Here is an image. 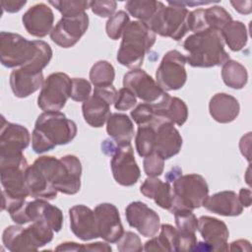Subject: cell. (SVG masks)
I'll list each match as a JSON object with an SVG mask.
<instances>
[{
    "mask_svg": "<svg viewBox=\"0 0 252 252\" xmlns=\"http://www.w3.org/2000/svg\"><path fill=\"white\" fill-rule=\"evenodd\" d=\"M76 123L60 111H47L38 115L32 133V148L36 154L67 145L77 135Z\"/></svg>",
    "mask_w": 252,
    "mask_h": 252,
    "instance_id": "1",
    "label": "cell"
},
{
    "mask_svg": "<svg viewBox=\"0 0 252 252\" xmlns=\"http://www.w3.org/2000/svg\"><path fill=\"white\" fill-rule=\"evenodd\" d=\"M187 52L186 63L192 67L211 68L222 66L229 60L224 50V41L220 32L206 30L190 34L183 42Z\"/></svg>",
    "mask_w": 252,
    "mask_h": 252,
    "instance_id": "2",
    "label": "cell"
},
{
    "mask_svg": "<svg viewBox=\"0 0 252 252\" xmlns=\"http://www.w3.org/2000/svg\"><path fill=\"white\" fill-rule=\"evenodd\" d=\"M29 163L24 154L0 158V180L2 190V210L11 209L26 202L30 196L26 185V170Z\"/></svg>",
    "mask_w": 252,
    "mask_h": 252,
    "instance_id": "3",
    "label": "cell"
},
{
    "mask_svg": "<svg viewBox=\"0 0 252 252\" xmlns=\"http://www.w3.org/2000/svg\"><path fill=\"white\" fill-rule=\"evenodd\" d=\"M156 33L143 22L133 21L128 24L123 34L116 59L129 69H140L145 55L153 47Z\"/></svg>",
    "mask_w": 252,
    "mask_h": 252,
    "instance_id": "4",
    "label": "cell"
},
{
    "mask_svg": "<svg viewBox=\"0 0 252 252\" xmlns=\"http://www.w3.org/2000/svg\"><path fill=\"white\" fill-rule=\"evenodd\" d=\"M53 234L54 230L46 223L33 221L28 227L21 224L7 226L2 233V242L9 251H36L49 243Z\"/></svg>",
    "mask_w": 252,
    "mask_h": 252,
    "instance_id": "5",
    "label": "cell"
},
{
    "mask_svg": "<svg viewBox=\"0 0 252 252\" xmlns=\"http://www.w3.org/2000/svg\"><path fill=\"white\" fill-rule=\"evenodd\" d=\"M101 151L111 157L110 167L114 180L122 186H133L141 176V170L134 157L130 144L117 145L113 140L106 139L101 144Z\"/></svg>",
    "mask_w": 252,
    "mask_h": 252,
    "instance_id": "6",
    "label": "cell"
},
{
    "mask_svg": "<svg viewBox=\"0 0 252 252\" xmlns=\"http://www.w3.org/2000/svg\"><path fill=\"white\" fill-rule=\"evenodd\" d=\"M43 40H29L21 34L1 32L0 60L6 68L17 69L35 59Z\"/></svg>",
    "mask_w": 252,
    "mask_h": 252,
    "instance_id": "7",
    "label": "cell"
},
{
    "mask_svg": "<svg viewBox=\"0 0 252 252\" xmlns=\"http://www.w3.org/2000/svg\"><path fill=\"white\" fill-rule=\"evenodd\" d=\"M173 203L170 210H195L203 206L209 196V186L206 179L197 173L180 174L171 183Z\"/></svg>",
    "mask_w": 252,
    "mask_h": 252,
    "instance_id": "8",
    "label": "cell"
},
{
    "mask_svg": "<svg viewBox=\"0 0 252 252\" xmlns=\"http://www.w3.org/2000/svg\"><path fill=\"white\" fill-rule=\"evenodd\" d=\"M188 15L189 11L185 7L170 3H168V6H164L162 3L146 25L156 34L180 40L189 32L187 24Z\"/></svg>",
    "mask_w": 252,
    "mask_h": 252,
    "instance_id": "9",
    "label": "cell"
},
{
    "mask_svg": "<svg viewBox=\"0 0 252 252\" xmlns=\"http://www.w3.org/2000/svg\"><path fill=\"white\" fill-rule=\"evenodd\" d=\"M8 213L12 220L21 225L31 221H41L50 226L54 232L60 231L63 225L62 211L56 206L49 204L44 199H34L31 202H24Z\"/></svg>",
    "mask_w": 252,
    "mask_h": 252,
    "instance_id": "10",
    "label": "cell"
},
{
    "mask_svg": "<svg viewBox=\"0 0 252 252\" xmlns=\"http://www.w3.org/2000/svg\"><path fill=\"white\" fill-rule=\"evenodd\" d=\"M72 79L63 72H55L47 76L37 97V105L43 110H61L71 94Z\"/></svg>",
    "mask_w": 252,
    "mask_h": 252,
    "instance_id": "11",
    "label": "cell"
},
{
    "mask_svg": "<svg viewBox=\"0 0 252 252\" xmlns=\"http://www.w3.org/2000/svg\"><path fill=\"white\" fill-rule=\"evenodd\" d=\"M117 91L112 85L94 87L93 94L82 104L85 121L94 128L102 127L111 114L110 105L114 103Z\"/></svg>",
    "mask_w": 252,
    "mask_h": 252,
    "instance_id": "12",
    "label": "cell"
},
{
    "mask_svg": "<svg viewBox=\"0 0 252 252\" xmlns=\"http://www.w3.org/2000/svg\"><path fill=\"white\" fill-rule=\"evenodd\" d=\"M186 58L178 50L167 51L156 72V82L164 91L181 89L187 80Z\"/></svg>",
    "mask_w": 252,
    "mask_h": 252,
    "instance_id": "13",
    "label": "cell"
},
{
    "mask_svg": "<svg viewBox=\"0 0 252 252\" xmlns=\"http://www.w3.org/2000/svg\"><path fill=\"white\" fill-rule=\"evenodd\" d=\"M89 28L87 13L76 17H62L50 32L51 40L63 48L74 46Z\"/></svg>",
    "mask_w": 252,
    "mask_h": 252,
    "instance_id": "14",
    "label": "cell"
},
{
    "mask_svg": "<svg viewBox=\"0 0 252 252\" xmlns=\"http://www.w3.org/2000/svg\"><path fill=\"white\" fill-rule=\"evenodd\" d=\"M31 142L29 130L21 124L8 122L1 118L0 130V158L19 156L28 148Z\"/></svg>",
    "mask_w": 252,
    "mask_h": 252,
    "instance_id": "15",
    "label": "cell"
},
{
    "mask_svg": "<svg viewBox=\"0 0 252 252\" xmlns=\"http://www.w3.org/2000/svg\"><path fill=\"white\" fill-rule=\"evenodd\" d=\"M125 217L128 224L145 237L156 236L160 228L159 216L143 202H131L125 209Z\"/></svg>",
    "mask_w": 252,
    "mask_h": 252,
    "instance_id": "16",
    "label": "cell"
},
{
    "mask_svg": "<svg viewBox=\"0 0 252 252\" xmlns=\"http://www.w3.org/2000/svg\"><path fill=\"white\" fill-rule=\"evenodd\" d=\"M123 87L130 90L134 95L145 102L158 101L166 92L144 70L133 69L123 77Z\"/></svg>",
    "mask_w": 252,
    "mask_h": 252,
    "instance_id": "17",
    "label": "cell"
},
{
    "mask_svg": "<svg viewBox=\"0 0 252 252\" xmlns=\"http://www.w3.org/2000/svg\"><path fill=\"white\" fill-rule=\"evenodd\" d=\"M152 122L156 130L155 152L164 160L176 156L182 147V137L174 124L157 116Z\"/></svg>",
    "mask_w": 252,
    "mask_h": 252,
    "instance_id": "18",
    "label": "cell"
},
{
    "mask_svg": "<svg viewBox=\"0 0 252 252\" xmlns=\"http://www.w3.org/2000/svg\"><path fill=\"white\" fill-rule=\"evenodd\" d=\"M94 211L97 220L99 237L108 243H116L124 232L118 209L113 204L101 203Z\"/></svg>",
    "mask_w": 252,
    "mask_h": 252,
    "instance_id": "19",
    "label": "cell"
},
{
    "mask_svg": "<svg viewBox=\"0 0 252 252\" xmlns=\"http://www.w3.org/2000/svg\"><path fill=\"white\" fill-rule=\"evenodd\" d=\"M70 227L81 240L89 241L99 237L97 220L94 210L85 205H76L69 210Z\"/></svg>",
    "mask_w": 252,
    "mask_h": 252,
    "instance_id": "20",
    "label": "cell"
},
{
    "mask_svg": "<svg viewBox=\"0 0 252 252\" xmlns=\"http://www.w3.org/2000/svg\"><path fill=\"white\" fill-rule=\"evenodd\" d=\"M197 230L200 232L209 250H228L227 240L229 231L222 220L209 216H202L198 219Z\"/></svg>",
    "mask_w": 252,
    "mask_h": 252,
    "instance_id": "21",
    "label": "cell"
},
{
    "mask_svg": "<svg viewBox=\"0 0 252 252\" xmlns=\"http://www.w3.org/2000/svg\"><path fill=\"white\" fill-rule=\"evenodd\" d=\"M23 25L29 34L35 37H44L50 34L53 29L54 14L44 3H37L23 15Z\"/></svg>",
    "mask_w": 252,
    "mask_h": 252,
    "instance_id": "22",
    "label": "cell"
},
{
    "mask_svg": "<svg viewBox=\"0 0 252 252\" xmlns=\"http://www.w3.org/2000/svg\"><path fill=\"white\" fill-rule=\"evenodd\" d=\"M175 219L177 241L176 251H190L197 246L196 230L198 220L191 210L180 209L172 213Z\"/></svg>",
    "mask_w": 252,
    "mask_h": 252,
    "instance_id": "23",
    "label": "cell"
},
{
    "mask_svg": "<svg viewBox=\"0 0 252 252\" xmlns=\"http://www.w3.org/2000/svg\"><path fill=\"white\" fill-rule=\"evenodd\" d=\"M42 72H34L23 66L14 69L10 75V87L16 97L25 98L42 88Z\"/></svg>",
    "mask_w": 252,
    "mask_h": 252,
    "instance_id": "24",
    "label": "cell"
},
{
    "mask_svg": "<svg viewBox=\"0 0 252 252\" xmlns=\"http://www.w3.org/2000/svg\"><path fill=\"white\" fill-rule=\"evenodd\" d=\"M155 116L164 118L173 124L182 126L188 118V107L179 97L170 96L165 93L158 101L153 103Z\"/></svg>",
    "mask_w": 252,
    "mask_h": 252,
    "instance_id": "25",
    "label": "cell"
},
{
    "mask_svg": "<svg viewBox=\"0 0 252 252\" xmlns=\"http://www.w3.org/2000/svg\"><path fill=\"white\" fill-rule=\"evenodd\" d=\"M203 207L209 212L224 217H236L243 212V206L238 199V195L230 190L220 191L208 196Z\"/></svg>",
    "mask_w": 252,
    "mask_h": 252,
    "instance_id": "26",
    "label": "cell"
},
{
    "mask_svg": "<svg viewBox=\"0 0 252 252\" xmlns=\"http://www.w3.org/2000/svg\"><path fill=\"white\" fill-rule=\"evenodd\" d=\"M240 111L238 100L225 93L213 95L209 102L210 115L219 123H230L236 119Z\"/></svg>",
    "mask_w": 252,
    "mask_h": 252,
    "instance_id": "27",
    "label": "cell"
},
{
    "mask_svg": "<svg viewBox=\"0 0 252 252\" xmlns=\"http://www.w3.org/2000/svg\"><path fill=\"white\" fill-rule=\"evenodd\" d=\"M140 192L145 197L153 199L158 207L170 212L173 203V192L169 182H163L158 177L148 176L140 186Z\"/></svg>",
    "mask_w": 252,
    "mask_h": 252,
    "instance_id": "28",
    "label": "cell"
},
{
    "mask_svg": "<svg viewBox=\"0 0 252 252\" xmlns=\"http://www.w3.org/2000/svg\"><path fill=\"white\" fill-rule=\"evenodd\" d=\"M106 132L117 144H130L134 137V124L127 114L111 113L106 121Z\"/></svg>",
    "mask_w": 252,
    "mask_h": 252,
    "instance_id": "29",
    "label": "cell"
},
{
    "mask_svg": "<svg viewBox=\"0 0 252 252\" xmlns=\"http://www.w3.org/2000/svg\"><path fill=\"white\" fill-rule=\"evenodd\" d=\"M159 235L151 237L145 243V251H174L176 252L177 230L171 224H160Z\"/></svg>",
    "mask_w": 252,
    "mask_h": 252,
    "instance_id": "30",
    "label": "cell"
},
{
    "mask_svg": "<svg viewBox=\"0 0 252 252\" xmlns=\"http://www.w3.org/2000/svg\"><path fill=\"white\" fill-rule=\"evenodd\" d=\"M224 44L232 51H240L245 47L248 40L247 29L240 21H231L220 32Z\"/></svg>",
    "mask_w": 252,
    "mask_h": 252,
    "instance_id": "31",
    "label": "cell"
},
{
    "mask_svg": "<svg viewBox=\"0 0 252 252\" xmlns=\"http://www.w3.org/2000/svg\"><path fill=\"white\" fill-rule=\"evenodd\" d=\"M221 79L227 87L234 90H241L247 84L248 73L242 64L229 59L222 65Z\"/></svg>",
    "mask_w": 252,
    "mask_h": 252,
    "instance_id": "32",
    "label": "cell"
},
{
    "mask_svg": "<svg viewBox=\"0 0 252 252\" xmlns=\"http://www.w3.org/2000/svg\"><path fill=\"white\" fill-rule=\"evenodd\" d=\"M162 3L155 0H130L125 4L127 12L138 21L146 24L156 14Z\"/></svg>",
    "mask_w": 252,
    "mask_h": 252,
    "instance_id": "33",
    "label": "cell"
},
{
    "mask_svg": "<svg viewBox=\"0 0 252 252\" xmlns=\"http://www.w3.org/2000/svg\"><path fill=\"white\" fill-rule=\"evenodd\" d=\"M135 145L136 151L141 158H145L155 152L156 130L153 122L138 126Z\"/></svg>",
    "mask_w": 252,
    "mask_h": 252,
    "instance_id": "34",
    "label": "cell"
},
{
    "mask_svg": "<svg viewBox=\"0 0 252 252\" xmlns=\"http://www.w3.org/2000/svg\"><path fill=\"white\" fill-rule=\"evenodd\" d=\"M203 19L206 30L221 32V30L232 21L230 14L221 6H212L204 9Z\"/></svg>",
    "mask_w": 252,
    "mask_h": 252,
    "instance_id": "35",
    "label": "cell"
},
{
    "mask_svg": "<svg viewBox=\"0 0 252 252\" xmlns=\"http://www.w3.org/2000/svg\"><path fill=\"white\" fill-rule=\"evenodd\" d=\"M115 78L113 66L105 60L95 62L90 71V80L94 87L111 86Z\"/></svg>",
    "mask_w": 252,
    "mask_h": 252,
    "instance_id": "36",
    "label": "cell"
},
{
    "mask_svg": "<svg viewBox=\"0 0 252 252\" xmlns=\"http://www.w3.org/2000/svg\"><path fill=\"white\" fill-rule=\"evenodd\" d=\"M48 3L57 9L62 17H76L86 13L90 8V1L83 0H55Z\"/></svg>",
    "mask_w": 252,
    "mask_h": 252,
    "instance_id": "37",
    "label": "cell"
},
{
    "mask_svg": "<svg viewBox=\"0 0 252 252\" xmlns=\"http://www.w3.org/2000/svg\"><path fill=\"white\" fill-rule=\"evenodd\" d=\"M129 23H130L129 15L125 11L121 10L116 12L106 22L105 31H106L107 36L112 40L119 39L122 36Z\"/></svg>",
    "mask_w": 252,
    "mask_h": 252,
    "instance_id": "38",
    "label": "cell"
},
{
    "mask_svg": "<svg viewBox=\"0 0 252 252\" xmlns=\"http://www.w3.org/2000/svg\"><path fill=\"white\" fill-rule=\"evenodd\" d=\"M92 85L84 78H73L70 97L79 102H84L91 96Z\"/></svg>",
    "mask_w": 252,
    "mask_h": 252,
    "instance_id": "39",
    "label": "cell"
},
{
    "mask_svg": "<svg viewBox=\"0 0 252 252\" xmlns=\"http://www.w3.org/2000/svg\"><path fill=\"white\" fill-rule=\"evenodd\" d=\"M144 171L147 176L158 177L161 175L164 169V159L156 152L144 158L143 160Z\"/></svg>",
    "mask_w": 252,
    "mask_h": 252,
    "instance_id": "40",
    "label": "cell"
},
{
    "mask_svg": "<svg viewBox=\"0 0 252 252\" xmlns=\"http://www.w3.org/2000/svg\"><path fill=\"white\" fill-rule=\"evenodd\" d=\"M116 243L120 252H140L144 250L140 237L132 231H124Z\"/></svg>",
    "mask_w": 252,
    "mask_h": 252,
    "instance_id": "41",
    "label": "cell"
},
{
    "mask_svg": "<svg viewBox=\"0 0 252 252\" xmlns=\"http://www.w3.org/2000/svg\"><path fill=\"white\" fill-rule=\"evenodd\" d=\"M130 115L138 126L149 124L155 118V110L153 103L143 102L138 104L135 108H133Z\"/></svg>",
    "mask_w": 252,
    "mask_h": 252,
    "instance_id": "42",
    "label": "cell"
},
{
    "mask_svg": "<svg viewBox=\"0 0 252 252\" xmlns=\"http://www.w3.org/2000/svg\"><path fill=\"white\" fill-rule=\"evenodd\" d=\"M136 103L137 97L134 95V94L130 90L123 87L117 92V95L114 100V108L116 110L126 111L134 108Z\"/></svg>",
    "mask_w": 252,
    "mask_h": 252,
    "instance_id": "43",
    "label": "cell"
},
{
    "mask_svg": "<svg viewBox=\"0 0 252 252\" xmlns=\"http://www.w3.org/2000/svg\"><path fill=\"white\" fill-rule=\"evenodd\" d=\"M117 3L115 1H90V8L94 14L100 18H110L115 14Z\"/></svg>",
    "mask_w": 252,
    "mask_h": 252,
    "instance_id": "44",
    "label": "cell"
},
{
    "mask_svg": "<svg viewBox=\"0 0 252 252\" xmlns=\"http://www.w3.org/2000/svg\"><path fill=\"white\" fill-rule=\"evenodd\" d=\"M2 10L7 13H17L27 4L26 0H1L0 2Z\"/></svg>",
    "mask_w": 252,
    "mask_h": 252,
    "instance_id": "45",
    "label": "cell"
},
{
    "mask_svg": "<svg viewBox=\"0 0 252 252\" xmlns=\"http://www.w3.org/2000/svg\"><path fill=\"white\" fill-rule=\"evenodd\" d=\"M250 148H251V133L248 132L245 136H243L240 139L239 142V149L241 154L244 156V158L250 162Z\"/></svg>",
    "mask_w": 252,
    "mask_h": 252,
    "instance_id": "46",
    "label": "cell"
},
{
    "mask_svg": "<svg viewBox=\"0 0 252 252\" xmlns=\"http://www.w3.org/2000/svg\"><path fill=\"white\" fill-rule=\"evenodd\" d=\"M111 246L104 242H94L89 244H82L81 251H103V252H110Z\"/></svg>",
    "mask_w": 252,
    "mask_h": 252,
    "instance_id": "47",
    "label": "cell"
},
{
    "mask_svg": "<svg viewBox=\"0 0 252 252\" xmlns=\"http://www.w3.org/2000/svg\"><path fill=\"white\" fill-rule=\"evenodd\" d=\"M230 4L233 6L235 11L242 15H248L252 12V2L247 1H230Z\"/></svg>",
    "mask_w": 252,
    "mask_h": 252,
    "instance_id": "48",
    "label": "cell"
},
{
    "mask_svg": "<svg viewBox=\"0 0 252 252\" xmlns=\"http://www.w3.org/2000/svg\"><path fill=\"white\" fill-rule=\"evenodd\" d=\"M238 199L243 208H248L251 205V190L248 188H241L239 190Z\"/></svg>",
    "mask_w": 252,
    "mask_h": 252,
    "instance_id": "49",
    "label": "cell"
},
{
    "mask_svg": "<svg viewBox=\"0 0 252 252\" xmlns=\"http://www.w3.org/2000/svg\"><path fill=\"white\" fill-rule=\"evenodd\" d=\"M229 250L231 251H235V250H239V251H249L250 250V242L248 240H244V239H238L236 241H233L230 243V246L228 247Z\"/></svg>",
    "mask_w": 252,
    "mask_h": 252,
    "instance_id": "50",
    "label": "cell"
},
{
    "mask_svg": "<svg viewBox=\"0 0 252 252\" xmlns=\"http://www.w3.org/2000/svg\"><path fill=\"white\" fill-rule=\"evenodd\" d=\"M82 244L77 242H64L59 244L55 250L56 251H81Z\"/></svg>",
    "mask_w": 252,
    "mask_h": 252,
    "instance_id": "51",
    "label": "cell"
},
{
    "mask_svg": "<svg viewBox=\"0 0 252 252\" xmlns=\"http://www.w3.org/2000/svg\"><path fill=\"white\" fill-rule=\"evenodd\" d=\"M168 3L176 6H181L187 8L188 6H200V5H207V4H212V3H218L217 1H197V2H190V1H168Z\"/></svg>",
    "mask_w": 252,
    "mask_h": 252,
    "instance_id": "52",
    "label": "cell"
}]
</instances>
